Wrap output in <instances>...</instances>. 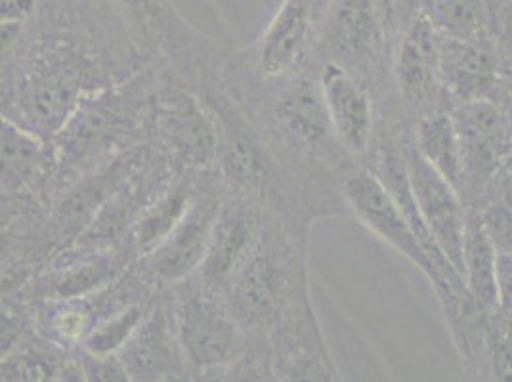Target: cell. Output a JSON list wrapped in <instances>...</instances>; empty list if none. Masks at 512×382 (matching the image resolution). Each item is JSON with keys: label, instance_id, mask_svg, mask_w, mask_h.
<instances>
[{"label": "cell", "instance_id": "obj_19", "mask_svg": "<svg viewBox=\"0 0 512 382\" xmlns=\"http://www.w3.org/2000/svg\"><path fill=\"white\" fill-rule=\"evenodd\" d=\"M192 191L184 186H174L157 199L155 205L148 207L142 218L134 224L132 243L142 255H150L151 251L171 234L172 228L180 222V218L190 209L193 201Z\"/></svg>", "mask_w": 512, "mask_h": 382}, {"label": "cell", "instance_id": "obj_7", "mask_svg": "<svg viewBox=\"0 0 512 382\" xmlns=\"http://www.w3.org/2000/svg\"><path fill=\"white\" fill-rule=\"evenodd\" d=\"M321 20L316 0H283L256 46V65L262 77L289 75L316 43Z\"/></svg>", "mask_w": 512, "mask_h": 382}, {"label": "cell", "instance_id": "obj_24", "mask_svg": "<svg viewBox=\"0 0 512 382\" xmlns=\"http://www.w3.org/2000/svg\"><path fill=\"white\" fill-rule=\"evenodd\" d=\"M491 199L480 218L499 253H512V170L509 165L491 180Z\"/></svg>", "mask_w": 512, "mask_h": 382}, {"label": "cell", "instance_id": "obj_5", "mask_svg": "<svg viewBox=\"0 0 512 382\" xmlns=\"http://www.w3.org/2000/svg\"><path fill=\"white\" fill-rule=\"evenodd\" d=\"M384 18L377 0H331L316 44L327 60L371 75L383 52Z\"/></svg>", "mask_w": 512, "mask_h": 382}, {"label": "cell", "instance_id": "obj_1", "mask_svg": "<svg viewBox=\"0 0 512 382\" xmlns=\"http://www.w3.org/2000/svg\"><path fill=\"white\" fill-rule=\"evenodd\" d=\"M344 197L354 214L373 234L386 241L394 251L407 258L423 276L427 277L440 298L449 323L457 321L469 308L472 298L455 295L440 276L434 260L419 241L392 193L373 170H356L344 182Z\"/></svg>", "mask_w": 512, "mask_h": 382}, {"label": "cell", "instance_id": "obj_10", "mask_svg": "<svg viewBox=\"0 0 512 382\" xmlns=\"http://www.w3.org/2000/svg\"><path fill=\"white\" fill-rule=\"evenodd\" d=\"M260 235L258 213L249 201L232 199L220 205L211 245L199 268L203 283L216 293L228 287L237 270L253 253Z\"/></svg>", "mask_w": 512, "mask_h": 382}, {"label": "cell", "instance_id": "obj_18", "mask_svg": "<svg viewBox=\"0 0 512 382\" xmlns=\"http://www.w3.org/2000/svg\"><path fill=\"white\" fill-rule=\"evenodd\" d=\"M125 22L161 43L178 44L188 39V25L182 22L171 0H107Z\"/></svg>", "mask_w": 512, "mask_h": 382}, {"label": "cell", "instance_id": "obj_26", "mask_svg": "<svg viewBox=\"0 0 512 382\" xmlns=\"http://www.w3.org/2000/svg\"><path fill=\"white\" fill-rule=\"evenodd\" d=\"M495 23L505 43H512V0H495Z\"/></svg>", "mask_w": 512, "mask_h": 382}, {"label": "cell", "instance_id": "obj_25", "mask_svg": "<svg viewBox=\"0 0 512 382\" xmlns=\"http://www.w3.org/2000/svg\"><path fill=\"white\" fill-rule=\"evenodd\" d=\"M493 375L503 381H512V339L509 335H495L490 340Z\"/></svg>", "mask_w": 512, "mask_h": 382}, {"label": "cell", "instance_id": "obj_3", "mask_svg": "<svg viewBox=\"0 0 512 382\" xmlns=\"http://www.w3.org/2000/svg\"><path fill=\"white\" fill-rule=\"evenodd\" d=\"M291 260L276 235H262L253 253L232 277L230 310L241 325L251 329H264L276 323L291 297L304 279L291 272Z\"/></svg>", "mask_w": 512, "mask_h": 382}, {"label": "cell", "instance_id": "obj_11", "mask_svg": "<svg viewBox=\"0 0 512 382\" xmlns=\"http://www.w3.org/2000/svg\"><path fill=\"white\" fill-rule=\"evenodd\" d=\"M276 123L285 140L308 155H331L339 144L320 81H297L279 94L274 109Z\"/></svg>", "mask_w": 512, "mask_h": 382}, {"label": "cell", "instance_id": "obj_14", "mask_svg": "<svg viewBox=\"0 0 512 382\" xmlns=\"http://www.w3.org/2000/svg\"><path fill=\"white\" fill-rule=\"evenodd\" d=\"M440 37L442 33L421 12L409 23L396 56V79L406 100L423 104L440 81Z\"/></svg>", "mask_w": 512, "mask_h": 382}, {"label": "cell", "instance_id": "obj_15", "mask_svg": "<svg viewBox=\"0 0 512 382\" xmlns=\"http://www.w3.org/2000/svg\"><path fill=\"white\" fill-rule=\"evenodd\" d=\"M440 81L459 102L484 100L497 81V60L486 43L440 37Z\"/></svg>", "mask_w": 512, "mask_h": 382}, {"label": "cell", "instance_id": "obj_22", "mask_svg": "<svg viewBox=\"0 0 512 382\" xmlns=\"http://www.w3.org/2000/svg\"><path fill=\"white\" fill-rule=\"evenodd\" d=\"M218 157L226 176L235 186L253 191L264 182L266 159L251 134L245 130H226V138L220 144Z\"/></svg>", "mask_w": 512, "mask_h": 382}, {"label": "cell", "instance_id": "obj_23", "mask_svg": "<svg viewBox=\"0 0 512 382\" xmlns=\"http://www.w3.org/2000/svg\"><path fill=\"white\" fill-rule=\"evenodd\" d=\"M148 312L142 304H128L125 308L117 310L106 321L96 325L85 339V348L92 356H111L117 354L140 323L146 319Z\"/></svg>", "mask_w": 512, "mask_h": 382}, {"label": "cell", "instance_id": "obj_8", "mask_svg": "<svg viewBox=\"0 0 512 382\" xmlns=\"http://www.w3.org/2000/svg\"><path fill=\"white\" fill-rule=\"evenodd\" d=\"M318 81L341 148L362 155L373 138V102L363 75L327 60Z\"/></svg>", "mask_w": 512, "mask_h": 382}, {"label": "cell", "instance_id": "obj_6", "mask_svg": "<svg viewBox=\"0 0 512 382\" xmlns=\"http://www.w3.org/2000/svg\"><path fill=\"white\" fill-rule=\"evenodd\" d=\"M407 176L415 195L419 213L434 235L442 253L448 256L455 270L463 276V245L467 216L457 190L415 148V142L404 146Z\"/></svg>", "mask_w": 512, "mask_h": 382}, {"label": "cell", "instance_id": "obj_9", "mask_svg": "<svg viewBox=\"0 0 512 382\" xmlns=\"http://www.w3.org/2000/svg\"><path fill=\"white\" fill-rule=\"evenodd\" d=\"M218 209L220 205L209 195H195L171 234L148 255L151 274L161 281L176 283L201 268L211 245Z\"/></svg>", "mask_w": 512, "mask_h": 382}, {"label": "cell", "instance_id": "obj_29", "mask_svg": "<svg viewBox=\"0 0 512 382\" xmlns=\"http://www.w3.org/2000/svg\"><path fill=\"white\" fill-rule=\"evenodd\" d=\"M507 165H509V167H511V170H512V149H511V155H509V163H507Z\"/></svg>", "mask_w": 512, "mask_h": 382}, {"label": "cell", "instance_id": "obj_4", "mask_svg": "<svg viewBox=\"0 0 512 382\" xmlns=\"http://www.w3.org/2000/svg\"><path fill=\"white\" fill-rule=\"evenodd\" d=\"M455 125L463 148V186L461 191L490 188L497 172L509 163L512 149V117L490 100L461 102Z\"/></svg>", "mask_w": 512, "mask_h": 382}, {"label": "cell", "instance_id": "obj_27", "mask_svg": "<svg viewBox=\"0 0 512 382\" xmlns=\"http://www.w3.org/2000/svg\"><path fill=\"white\" fill-rule=\"evenodd\" d=\"M398 2L400 0H377L381 12H383L384 23H392L396 12H398Z\"/></svg>", "mask_w": 512, "mask_h": 382}, {"label": "cell", "instance_id": "obj_16", "mask_svg": "<svg viewBox=\"0 0 512 382\" xmlns=\"http://www.w3.org/2000/svg\"><path fill=\"white\" fill-rule=\"evenodd\" d=\"M463 279L472 302L491 314L501 306L499 295V251L480 214L467 216L463 245Z\"/></svg>", "mask_w": 512, "mask_h": 382}, {"label": "cell", "instance_id": "obj_28", "mask_svg": "<svg viewBox=\"0 0 512 382\" xmlns=\"http://www.w3.org/2000/svg\"><path fill=\"white\" fill-rule=\"evenodd\" d=\"M316 2H318L320 10L323 12V16H325V12H327V8H329V2H331V0H316Z\"/></svg>", "mask_w": 512, "mask_h": 382}, {"label": "cell", "instance_id": "obj_2", "mask_svg": "<svg viewBox=\"0 0 512 382\" xmlns=\"http://www.w3.org/2000/svg\"><path fill=\"white\" fill-rule=\"evenodd\" d=\"M174 318L186 360L195 367L214 369L241 358L245 350L241 323L205 283L182 287Z\"/></svg>", "mask_w": 512, "mask_h": 382}, {"label": "cell", "instance_id": "obj_21", "mask_svg": "<svg viewBox=\"0 0 512 382\" xmlns=\"http://www.w3.org/2000/svg\"><path fill=\"white\" fill-rule=\"evenodd\" d=\"M427 14L438 31L448 37L486 43V0H428Z\"/></svg>", "mask_w": 512, "mask_h": 382}, {"label": "cell", "instance_id": "obj_17", "mask_svg": "<svg viewBox=\"0 0 512 382\" xmlns=\"http://www.w3.org/2000/svg\"><path fill=\"white\" fill-rule=\"evenodd\" d=\"M413 142L428 163L461 191L463 148L453 115L446 111H432L425 115L417 125Z\"/></svg>", "mask_w": 512, "mask_h": 382}, {"label": "cell", "instance_id": "obj_12", "mask_svg": "<svg viewBox=\"0 0 512 382\" xmlns=\"http://www.w3.org/2000/svg\"><path fill=\"white\" fill-rule=\"evenodd\" d=\"M186 360L174 310L159 306L150 312L127 344L121 348V361L128 379L159 381L171 379L182 371ZM188 361V360H186Z\"/></svg>", "mask_w": 512, "mask_h": 382}, {"label": "cell", "instance_id": "obj_20", "mask_svg": "<svg viewBox=\"0 0 512 382\" xmlns=\"http://www.w3.org/2000/svg\"><path fill=\"white\" fill-rule=\"evenodd\" d=\"M43 153V144L35 136L6 117L2 123V186L10 190L33 182L43 167Z\"/></svg>", "mask_w": 512, "mask_h": 382}, {"label": "cell", "instance_id": "obj_13", "mask_svg": "<svg viewBox=\"0 0 512 382\" xmlns=\"http://www.w3.org/2000/svg\"><path fill=\"white\" fill-rule=\"evenodd\" d=\"M155 127L161 140L184 163L205 167L218 157L220 140L195 98L169 94L155 106Z\"/></svg>", "mask_w": 512, "mask_h": 382}]
</instances>
